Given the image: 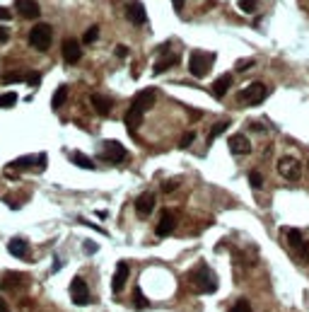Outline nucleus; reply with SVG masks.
Here are the masks:
<instances>
[{
    "label": "nucleus",
    "instance_id": "f257e3e1",
    "mask_svg": "<svg viewBox=\"0 0 309 312\" xmlns=\"http://www.w3.org/2000/svg\"><path fill=\"white\" fill-rule=\"evenodd\" d=\"M186 281L191 283V288L198 290V293H215L217 290V278L213 276V271H210L205 264H198V269H193V271L188 273Z\"/></svg>",
    "mask_w": 309,
    "mask_h": 312
},
{
    "label": "nucleus",
    "instance_id": "f03ea898",
    "mask_svg": "<svg viewBox=\"0 0 309 312\" xmlns=\"http://www.w3.org/2000/svg\"><path fill=\"white\" fill-rule=\"evenodd\" d=\"M213 63H215V54H208V51H193L188 56V70L193 78H205Z\"/></svg>",
    "mask_w": 309,
    "mask_h": 312
},
{
    "label": "nucleus",
    "instance_id": "7ed1b4c3",
    "mask_svg": "<svg viewBox=\"0 0 309 312\" xmlns=\"http://www.w3.org/2000/svg\"><path fill=\"white\" fill-rule=\"evenodd\" d=\"M51 39H54V29H51V25H46V22L34 25L32 32H29V44L37 51H49L51 49Z\"/></svg>",
    "mask_w": 309,
    "mask_h": 312
},
{
    "label": "nucleus",
    "instance_id": "20e7f679",
    "mask_svg": "<svg viewBox=\"0 0 309 312\" xmlns=\"http://www.w3.org/2000/svg\"><path fill=\"white\" fill-rule=\"evenodd\" d=\"M266 95H268V87H266L263 82H251L249 87H244L242 92L237 95V99H239L242 104H251V107H256V104H261V102L266 99Z\"/></svg>",
    "mask_w": 309,
    "mask_h": 312
},
{
    "label": "nucleus",
    "instance_id": "39448f33",
    "mask_svg": "<svg viewBox=\"0 0 309 312\" xmlns=\"http://www.w3.org/2000/svg\"><path fill=\"white\" fill-rule=\"evenodd\" d=\"M32 167H37V170H44L46 167V155L41 152L37 158H32V155H25V158H17L15 163H10L5 167V175L10 177L13 172H20V170H32Z\"/></svg>",
    "mask_w": 309,
    "mask_h": 312
},
{
    "label": "nucleus",
    "instance_id": "423d86ee",
    "mask_svg": "<svg viewBox=\"0 0 309 312\" xmlns=\"http://www.w3.org/2000/svg\"><path fill=\"white\" fill-rule=\"evenodd\" d=\"M278 172H280L282 179H287V182H297L299 177H302V165L297 158L292 155H285L278 160Z\"/></svg>",
    "mask_w": 309,
    "mask_h": 312
},
{
    "label": "nucleus",
    "instance_id": "0eeeda50",
    "mask_svg": "<svg viewBox=\"0 0 309 312\" xmlns=\"http://www.w3.org/2000/svg\"><path fill=\"white\" fill-rule=\"evenodd\" d=\"M282 235H285V242L290 244V249H295L299 257H309V244L304 242L302 232L295 230V228H282Z\"/></svg>",
    "mask_w": 309,
    "mask_h": 312
},
{
    "label": "nucleus",
    "instance_id": "6e6552de",
    "mask_svg": "<svg viewBox=\"0 0 309 312\" xmlns=\"http://www.w3.org/2000/svg\"><path fill=\"white\" fill-rule=\"evenodd\" d=\"M102 158H104L107 163L116 165V163H123V160L128 158V150L123 148L119 140H104V150H102Z\"/></svg>",
    "mask_w": 309,
    "mask_h": 312
},
{
    "label": "nucleus",
    "instance_id": "1a4fd4ad",
    "mask_svg": "<svg viewBox=\"0 0 309 312\" xmlns=\"http://www.w3.org/2000/svg\"><path fill=\"white\" fill-rule=\"evenodd\" d=\"M70 300H73L75 305H87V302H92V295H90V290H87V283L82 281L80 276L70 281Z\"/></svg>",
    "mask_w": 309,
    "mask_h": 312
},
{
    "label": "nucleus",
    "instance_id": "9d476101",
    "mask_svg": "<svg viewBox=\"0 0 309 312\" xmlns=\"http://www.w3.org/2000/svg\"><path fill=\"white\" fill-rule=\"evenodd\" d=\"M126 20L131 25H145L148 22V13H145V8H143L140 0H131L126 5Z\"/></svg>",
    "mask_w": 309,
    "mask_h": 312
},
{
    "label": "nucleus",
    "instance_id": "9b49d317",
    "mask_svg": "<svg viewBox=\"0 0 309 312\" xmlns=\"http://www.w3.org/2000/svg\"><path fill=\"white\" fill-rule=\"evenodd\" d=\"M80 58H82L80 41L78 39H66L63 41V61H66L68 66H75Z\"/></svg>",
    "mask_w": 309,
    "mask_h": 312
},
{
    "label": "nucleus",
    "instance_id": "f8f14e48",
    "mask_svg": "<svg viewBox=\"0 0 309 312\" xmlns=\"http://www.w3.org/2000/svg\"><path fill=\"white\" fill-rule=\"evenodd\" d=\"M227 145H229V152H232V155H249V152H251V140L244 136V133L229 136Z\"/></svg>",
    "mask_w": 309,
    "mask_h": 312
},
{
    "label": "nucleus",
    "instance_id": "ddd939ff",
    "mask_svg": "<svg viewBox=\"0 0 309 312\" xmlns=\"http://www.w3.org/2000/svg\"><path fill=\"white\" fill-rule=\"evenodd\" d=\"M27 273H20V271H8L3 276V283L0 288H5V290H20V288H25L27 285Z\"/></svg>",
    "mask_w": 309,
    "mask_h": 312
},
{
    "label": "nucleus",
    "instance_id": "4468645a",
    "mask_svg": "<svg viewBox=\"0 0 309 312\" xmlns=\"http://www.w3.org/2000/svg\"><path fill=\"white\" fill-rule=\"evenodd\" d=\"M155 204H157V199H155V194L152 191H145V194H140L138 199H135V211H138V216H150L152 211H155Z\"/></svg>",
    "mask_w": 309,
    "mask_h": 312
},
{
    "label": "nucleus",
    "instance_id": "2eb2a0df",
    "mask_svg": "<svg viewBox=\"0 0 309 312\" xmlns=\"http://www.w3.org/2000/svg\"><path fill=\"white\" fill-rule=\"evenodd\" d=\"M155 97H157V95H155V90H150V87H148V90H140V92L133 97V104H131V107L138 109L140 114H145V111L155 104Z\"/></svg>",
    "mask_w": 309,
    "mask_h": 312
},
{
    "label": "nucleus",
    "instance_id": "dca6fc26",
    "mask_svg": "<svg viewBox=\"0 0 309 312\" xmlns=\"http://www.w3.org/2000/svg\"><path fill=\"white\" fill-rule=\"evenodd\" d=\"M15 8L25 20H37L41 15V8L37 0H15Z\"/></svg>",
    "mask_w": 309,
    "mask_h": 312
},
{
    "label": "nucleus",
    "instance_id": "f3484780",
    "mask_svg": "<svg viewBox=\"0 0 309 312\" xmlns=\"http://www.w3.org/2000/svg\"><path fill=\"white\" fill-rule=\"evenodd\" d=\"M128 264L126 261H119V266H116V273H114V278H111V290L114 293H121L126 281H128Z\"/></svg>",
    "mask_w": 309,
    "mask_h": 312
},
{
    "label": "nucleus",
    "instance_id": "a211bd4d",
    "mask_svg": "<svg viewBox=\"0 0 309 312\" xmlns=\"http://www.w3.org/2000/svg\"><path fill=\"white\" fill-rule=\"evenodd\" d=\"M174 213H172V211H169V208H167V211H162V218H160V223H157V235H160V237H167V235H169V232L174 230Z\"/></svg>",
    "mask_w": 309,
    "mask_h": 312
},
{
    "label": "nucleus",
    "instance_id": "6ab92c4d",
    "mask_svg": "<svg viewBox=\"0 0 309 312\" xmlns=\"http://www.w3.org/2000/svg\"><path fill=\"white\" fill-rule=\"evenodd\" d=\"M90 102H92L94 111H97L99 116H109V114H111V109H114L111 99L104 97V95H92V97H90Z\"/></svg>",
    "mask_w": 309,
    "mask_h": 312
},
{
    "label": "nucleus",
    "instance_id": "aec40b11",
    "mask_svg": "<svg viewBox=\"0 0 309 312\" xmlns=\"http://www.w3.org/2000/svg\"><path fill=\"white\" fill-rule=\"evenodd\" d=\"M8 252L17 259H29V247L22 237H13V240L8 242Z\"/></svg>",
    "mask_w": 309,
    "mask_h": 312
},
{
    "label": "nucleus",
    "instance_id": "412c9836",
    "mask_svg": "<svg viewBox=\"0 0 309 312\" xmlns=\"http://www.w3.org/2000/svg\"><path fill=\"white\" fill-rule=\"evenodd\" d=\"M229 87H232V75H229V73H225V75H220V78L213 82V95H215L217 99H222V97L227 95Z\"/></svg>",
    "mask_w": 309,
    "mask_h": 312
},
{
    "label": "nucleus",
    "instance_id": "4be33fe9",
    "mask_svg": "<svg viewBox=\"0 0 309 312\" xmlns=\"http://www.w3.org/2000/svg\"><path fill=\"white\" fill-rule=\"evenodd\" d=\"M123 121H126V128H128V131H131V133H135V128H138V126H140V123H143V114H140V111H138V109H128V111H126V116H123Z\"/></svg>",
    "mask_w": 309,
    "mask_h": 312
},
{
    "label": "nucleus",
    "instance_id": "5701e85b",
    "mask_svg": "<svg viewBox=\"0 0 309 312\" xmlns=\"http://www.w3.org/2000/svg\"><path fill=\"white\" fill-rule=\"evenodd\" d=\"M176 63H179V58H176V54H172V56H167V58H162L160 63L152 68V73H155V75H160V73H164V70L174 68Z\"/></svg>",
    "mask_w": 309,
    "mask_h": 312
},
{
    "label": "nucleus",
    "instance_id": "b1692460",
    "mask_svg": "<svg viewBox=\"0 0 309 312\" xmlns=\"http://www.w3.org/2000/svg\"><path fill=\"white\" fill-rule=\"evenodd\" d=\"M66 99H68V85H61V87L54 92V97H51V107L61 109L63 104H66Z\"/></svg>",
    "mask_w": 309,
    "mask_h": 312
},
{
    "label": "nucleus",
    "instance_id": "393cba45",
    "mask_svg": "<svg viewBox=\"0 0 309 312\" xmlns=\"http://www.w3.org/2000/svg\"><path fill=\"white\" fill-rule=\"evenodd\" d=\"M70 160L78 165V167H82V170H94V163L87 158V155H82V152H73V155H70Z\"/></svg>",
    "mask_w": 309,
    "mask_h": 312
},
{
    "label": "nucleus",
    "instance_id": "a878e982",
    "mask_svg": "<svg viewBox=\"0 0 309 312\" xmlns=\"http://www.w3.org/2000/svg\"><path fill=\"white\" fill-rule=\"evenodd\" d=\"M133 305H135V310H145L150 302H148V298L143 295V290L140 288H135V293H133Z\"/></svg>",
    "mask_w": 309,
    "mask_h": 312
},
{
    "label": "nucleus",
    "instance_id": "bb28decb",
    "mask_svg": "<svg viewBox=\"0 0 309 312\" xmlns=\"http://www.w3.org/2000/svg\"><path fill=\"white\" fill-rule=\"evenodd\" d=\"M237 5H239V10H242L244 15H254L256 10H258V3H256V0H239Z\"/></svg>",
    "mask_w": 309,
    "mask_h": 312
},
{
    "label": "nucleus",
    "instance_id": "cd10ccee",
    "mask_svg": "<svg viewBox=\"0 0 309 312\" xmlns=\"http://www.w3.org/2000/svg\"><path fill=\"white\" fill-rule=\"evenodd\" d=\"M227 126H229V121H220V123H215V126L210 128V133H208V140L213 143V140H215V138L220 136L222 131H227Z\"/></svg>",
    "mask_w": 309,
    "mask_h": 312
},
{
    "label": "nucleus",
    "instance_id": "c85d7f7f",
    "mask_svg": "<svg viewBox=\"0 0 309 312\" xmlns=\"http://www.w3.org/2000/svg\"><path fill=\"white\" fill-rule=\"evenodd\" d=\"M15 102H17V95H15V92L0 95V109H10V107H15Z\"/></svg>",
    "mask_w": 309,
    "mask_h": 312
},
{
    "label": "nucleus",
    "instance_id": "c756f323",
    "mask_svg": "<svg viewBox=\"0 0 309 312\" xmlns=\"http://www.w3.org/2000/svg\"><path fill=\"white\" fill-rule=\"evenodd\" d=\"M97 37H99V27H97V25H92V27L85 32L82 41H85V44H94V41H97Z\"/></svg>",
    "mask_w": 309,
    "mask_h": 312
},
{
    "label": "nucleus",
    "instance_id": "7c9ffc66",
    "mask_svg": "<svg viewBox=\"0 0 309 312\" xmlns=\"http://www.w3.org/2000/svg\"><path fill=\"white\" fill-rule=\"evenodd\" d=\"M3 80L5 82H25L27 80V73H5Z\"/></svg>",
    "mask_w": 309,
    "mask_h": 312
},
{
    "label": "nucleus",
    "instance_id": "2f4dec72",
    "mask_svg": "<svg viewBox=\"0 0 309 312\" xmlns=\"http://www.w3.org/2000/svg\"><path fill=\"white\" fill-rule=\"evenodd\" d=\"M193 140H196V131H188V133L181 136V140H179V148H188Z\"/></svg>",
    "mask_w": 309,
    "mask_h": 312
},
{
    "label": "nucleus",
    "instance_id": "473e14b6",
    "mask_svg": "<svg viewBox=\"0 0 309 312\" xmlns=\"http://www.w3.org/2000/svg\"><path fill=\"white\" fill-rule=\"evenodd\" d=\"M249 184H251L254 189H261V187H263V177L258 175V172H249Z\"/></svg>",
    "mask_w": 309,
    "mask_h": 312
},
{
    "label": "nucleus",
    "instance_id": "72a5a7b5",
    "mask_svg": "<svg viewBox=\"0 0 309 312\" xmlns=\"http://www.w3.org/2000/svg\"><path fill=\"white\" fill-rule=\"evenodd\" d=\"M229 312H251V305L246 302V300H237L234 305H232V310Z\"/></svg>",
    "mask_w": 309,
    "mask_h": 312
},
{
    "label": "nucleus",
    "instance_id": "f704fd0d",
    "mask_svg": "<svg viewBox=\"0 0 309 312\" xmlns=\"http://www.w3.org/2000/svg\"><path fill=\"white\" fill-rule=\"evenodd\" d=\"M251 66H254V58H242V61H237V70H239V73L249 70Z\"/></svg>",
    "mask_w": 309,
    "mask_h": 312
},
{
    "label": "nucleus",
    "instance_id": "c9c22d12",
    "mask_svg": "<svg viewBox=\"0 0 309 312\" xmlns=\"http://www.w3.org/2000/svg\"><path fill=\"white\" fill-rule=\"evenodd\" d=\"M25 82L32 85V87H37V85L41 82V75H39V73H27V80H25Z\"/></svg>",
    "mask_w": 309,
    "mask_h": 312
},
{
    "label": "nucleus",
    "instance_id": "e433bc0d",
    "mask_svg": "<svg viewBox=\"0 0 309 312\" xmlns=\"http://www.w3.org/2000/svg\"><path fill=\"white\" fill-rule=\"evenodd\" d=\"M3 20H8V22L13 20V13H10L8 8H0V22H3Z\"/></svg>",
    "mask_w": 309,
    "mask_h": 312
},
{
    "label": "nucleus",
    "instance_id": "4c0bfd02",
    "mask_svg": "<svg viewBox=\"0 0 309 312\" xmlns=\"http://www.w3.org/2000/svg\"><path fill=\"white\" fill-rule=\"evenodd\" d=\"M8 39H10V29L0 27V41H8Z\"/></svg>",
    "mask_w": 309,
    "mask_h": 312
},
{
    "label": "nucleus",
    "instance_id": "58836bf2",
    "mask_svg": "<svg viewBox=\"0 0 309 312\" xmlns=\"http://www.w3.org/2000/svg\"><path fill=\"white\" fill-rule=\"evenodd\" d=\"M85 252H87V254H94V252H97V244H94V242H85Z\"/></svg>",
    "mask_w": 309,
    "mask_h": 312
},
{
    "label": "nucleus",
    "instance_id": "ea45409f",
    "mask_svg": "<svg viewBox=\"0 0 309 312\" xmlns=\"http://www.w3.org/2000/svg\"><path fill=\"white\" fill-rule=\"evenodd\" d=\"M172 5H174L176 13H181V10H184V0H172Z\"/></svg>",
    "mask_w": 309,
    "mask_h": 312
},
{
    "label": "nucleus",
    "instance_id": "a19ab883",
    "mask_svg": "<svg viewBox=\"0 0 309 312\" xmlns=\"http://www.w3.org/2000/svg\"><path fill=\"white\" fill-rule=\"evenodd\" d=\"M116 56H119V58H126V56H128V49H126V46H119V49H116Z\"/></svg>",
    "mask_w": 309,
    "mask_h": 312
},
{
    "label": "nucleus",
    "instance_id": "79ce46f5",
    "mask_svg": "<svg viewBox=\"0 0 309 312\" xmlns=\"http://www.w3.org/2000/svg\"><path fill=\"white\" fill-rule=\"evenodd\" d=\"M174 187H176V182H164V187H162V189H164L167 194H169V191L174 189Z\"/></svg>",
    "mask_w": 309,
    "mask_h": 312
},
{
    "label": "nucleus",
    "instance_id": "37998d69",
    "mask_svg": "<svg viewBox=\"0 0 309 312\" xmlns=\"http://www.w3.org/2000/svg\"><path fill=\"white\" fill-rule=\"evenodd\" d=\"M20 305H22V312L32 310V300H22V302H20Z\"/></svg>",
    "mask_w": 309,
    "mask_h": 312
},
{
    "label": "nucleus",
    "instance_id": "c03bdc74",
    "mask_svg": "<svg viewBox=\"0 0 309 312\" xmlns=\"http://www.w3.org/2000/svg\"><path fill=\"white\" fill-rule=\"evenodd\" d=\"M0 312H10V307H8V302L0 298Z\"/></svg>",
    "mask_w": 309,
    "mask_h": 312
}]
</instances>
